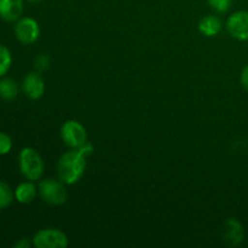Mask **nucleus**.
Segmentation results:
<instances>
[{
	"label": "nucleus",
	"mask_w": 248,
	"mask_h": 248,
	"mask_svg": "<svg viewBox=\"0 0 248 248\" xmlns=\"http://www.w3.org/2000/svg\"><path fill=\"white\" fill-rule=\"evenodd\" d=\"M93 153V147L86 143L79 149H73L61 156L57 165L58 177L67 186H73L84 176L87 157Z\"/></svg>",
	"instance_id": "f257e3e1"
},
{
	"label": "nucleus",
	"mask_w": 248,
	"mask_h": 248,
	"mask_svg": "<svg viewBox=\"0 0 248 248\" xmlns=\"http://www.w3.org/2000/svg\"><path fill=\"white\" fill-rule=\"evenodd\" d=\"M18 165L21 173L28 181L36 182L43 177L44 160L34 148L26 147L19 152Z\"/></svg>",
	"instance_id": "f03ea898"
},
{
	"label": "nucleus",
	"mask_w": 248,
	"mask_h": 248,
	"mask_svg": "<svg viewBox=\"0 0 248 248\" xmlns=\"http://www.w3.org/2000/svg\"><path fill=\"white\" fill-rule=\"evenodd\" d=\"M39 194L45 202L60 206L67 201L68 194L63 183L53 178L44 179L39 184Z\"/></svg>",
	"instance_id": "7ed1b4c3"
},
{
	"label": "nucleus",
	"mask_w": 248,
	"mask_h": 248,
	"mask_svg": "<svg viewBox=\"0 0 248 248\" xmlns=\"http://www.w3.org/2000/svg\"><path fill=\"white\" fill-rule=\"evenodd\" d=\"M61 137L65 145L79 149L87 143L86 128L75 120H68L61 127Z\"/></svg>",
	"instance_id": "20e7f679"
},
{
	"label": "nucleus",
	"mask_w": 248,
	"mask_h": 248,
	"mask_svg": "<svg viewBox=\"0 0 248 248\" xmlns=\"http://www.w3.org/2000/svg\"><path fill=\"white\" fill-rule=\"evenodd\" d=\"M31 244L36 248H64L68 246V237L58 229H43L34 235Z\"/></svg>",
	"instance_id": "39448f33"
},
{
	"label": "nucleus",
	"mask_w": 248,
	"mask_h": 248,
	"mask_svg": "<svg viewBox=\"0 0 248 248\" xmlns=\"http://www.w3.org/2000/svg\"><path fill=\"white\" fill-rule=\"evenodd\" d=\"M15 36L23 45H31L35 43L40 36V27L34 18L21 17L15 24Z\"/></svg>",
	"instance_id": "423d86ee"
},
{
	"label": "nucleus",
	"mask_w": 248,
	"mask_h": 248,
	"mask_svg": "<svg viewBox=\"0 0 248 248\" xmlns=\"http://www.w3.org/2000/svg\"><path fill=\"white\" fill-rule=\"evenodd\" d=\"M227 29L232 38L248 41V11H236L227 21Z\"/></svg>",
	"instance_id": "0eeeda50"
},
{
	"label": "nucleus",
	"mask_w": 248,
	"mask_h": 248,
	"mask_svg": "<svg viewBox=\"0 0 248 248\" xmlns=\"http://www.w3.org/2000/svg\"><path fill=\"white\" fill-rule=\"evenodd\" d=\"M23 93L31 99H39L45 92V82L38 73H28L22 81Z\"/></svg>",
	"instance_id": "6e6552de"
},
{
	"label": "nucleus",
	"mask_w": 248,
	"mask_h": 248,
	"mask_svg": "<svg viewBox=\"0 0 248 248\" xmlns=\"http://www.w3.org/2000/svg\"><path fill=\"white\" fill-rule=\"evenodd\" d=\"M23 9V0H0V18L5 22H17Z\"/></svg>",
	"instance_id": "1a4fd4ad"
},
{
	"label": "nucleus",
	"mask_w": 248,
	"mask_h": 248,
	"mask_svg": "<svg viewBox=\"0 0 248 248\" xmlns=\"http://www.w3.org/2000/svg\"><path fill=\"white\" fill-rule=\"evenodd\" d=\"M14 191L15 199H16L19 203H23V205H28V203L33 202L36 194H38L35 184L31 181L23 182V183L18 184Z\"/></svg>",
	"instance_id": "9d476101"
},
{
	"label": "nucleus",
	"mask_w": 248,
	"mask_h": 248,
	"mask_svg": "<svg viewBox=\"0 0 248 248\" xmlns=\"http://www.w3.org/2000/svg\"><path fill=\"white\" fill-rule=\"evenodd\" d=\"M225 239L232 246H237L244 240V228L236 219H229L225 227Z\"/></svg>",
	"instance_id": "9b49d317"
},
{
	"label": "nucleus",
	"mask_w": 248,
	"mask_h": 248,
	"mask_svg": "<svg viewBox=\"0 0 248 248\" xmlns=\"http://www.w3.org/2000/svg\"><path fill=\"white\" fill-rule=\"evenodd\" d=\"M199 31L206 36H216L222 31V22L219 17L212 15L203 17L199 23Z\"/></svg>",
	"instance_id": "f8f14e48"
},
{
	"label": "nucleus",
	"mask_w": 248,
	"mask_h": 248,
	"mask_svg": "<svg viewBox=\"0 0 248 248\" xmlns=\"http://www.w3.org/2000/svg\"><path fill=\"white\" fill-rule=\"evenodd\" d=\"M18 96V85L14 79L1 78L0 79V98L4 101H15Z\"/></svg>",
	"instance_id": "ddd939ff"
},
{
	"label": "nucleus",
	"mask_w": 248,
	"mask_h": 248,
	"mask_svg": "<svg viewBox=\"0 0 248 248\" xmlns=\"http://www.w3.org/2000/svg\"><path fill=\"white\" fill-rule=\"evenodd\" d=\"M15 199V191L5 182L0 181V210L9 207Z\"/></svg>",
	"instance_id": "4468645a"
},
{
	"label": "nucleus",
	"mask_w": 248,
	"mask_h": 248,
	"mask_svg": "<svg viewBox=\"0 0 248 248\" xmlns=\"http://www.w3.org/2000/svg\"><path fill=\"white\" fill-rule=\"evenodd\" d=\"M12 65L11 51L4 45H0V79L6 74Z\"/></svg>",
	"instance_id": "2eb2a0df"
},
{
	"label": "nucleus",
	"mask_w": 248,
	"mask_h": 248,
	"mask_svg": "<svg viewBox=\"0 0 248 248\" xmlns=\"http://www.w3.org/2000/svg\"><path fill=\"white\" fill-rule=\"evenodd\" d=\"M12 138L7 133L0 132V155H7L12 149Z\"/></svg>",
	"instance_id": "dca6fc26"
},
{
	"label": "nucleus",
	"mask_w": 248,
	"mask_h": 248,
	"mask_svg": "<svg viewBox=\"0 0 248 248\" xmlns=\"http://www.w3.org/2000/svg\"><path fill=\"white\" fill-rule=\"evenodd\" d=\"M208 5L219 14H225L232 6V0H207Z\"/></svg>",
	"instance_id": "f3484780"
},
{
	"label": "nucleus",
	"mask_w": 248,
	"mask_h": 248,
	"mask_svg": "<svg viewBox=\"0 0 248 248\" xmlns=\"http://www.w3.org/2000/svg\"><path fill=\"white\" fill-rule=\"evenodd\" d=\"M48 63H50L48 58L45 55H41L35 60V68L38 70H45L48 68Z\"/></svg>",
	"instance_id": "a211bd4d"
},
{
	"label": "nucleus",
	"mask_w": 248,
	"mask_h": 248,
	"mask_svg": "<svg viewBox=\"0 0 248 248\" xmlns=\"http://www.w3.org/2000/svg\"><path fill=\"white\" fill-rule=\"evenodd\" d=\"M241 82L245 87L248 90V65L244 68L241 73Z\"/></svg>",
	"instance_id": "6ab92c4d"
},
{
	"label": "nucleus",
	"mask_w": 248,
	"mask_h": 248,
	"mask_svg": "<svg viewBox=\"0 0 248 248\" xmlns=\"http://www.w3.org/2000/svg\"><path fill=\"white\" fill-rule=\"evenodd\" d=\"M15 247L16 248H29L31 247V242L27 239H19L18 241L15 244Z\"/></svg>",
	"instance_id": "aec40b11"
},
{
	"label": "nucleus",
	"mask_w": 248,
	"mask_h": 248,
	"mask_svg": "<svg viewBox=\"0 0 248 248\" xmlns=\"http://www.w3.org/2000/svg\"><path fill=\"white\" fill-rule=\"evenodd\" d=\"M29 2H33V4H38V2H41L43 0H28Z\"/></svg>",
	"instance_id": "412c9836"
}]
</instances>
